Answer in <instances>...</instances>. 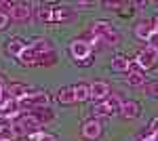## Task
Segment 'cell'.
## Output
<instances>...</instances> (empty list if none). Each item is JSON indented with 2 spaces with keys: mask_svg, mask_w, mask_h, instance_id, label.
I'll return each instance as SVG.
<instances>
[{
  "mask_svg": "<svg viewBox=\"0 0 158 141\" xmlns=\"http://www.w3.org/2000/svg\"><path fill=\"white\" fill-rule=\"evenodd\" d=\"M156 59H158V48L148 44L143 51H139V55H137V65H139L141 70H150V68L156 65Z\"/></svg>",
  "mask_w": 158,
  "mask_h": 141,
  "instance_id": "5",
  "label": "cell"
},
{
  "mask_svg": "<svg viewBox=\"0 0 158 141\" xmlns=\"http://www.w3.org/2000/svg\"><path fill=\"white\" fill-rule=\"evenodd\" d=\"M154 34H156V30H154L152 21H139V23L135 25V36L139 40H143V42H150Z\"/></svg>",
  "mask_w": 158,
  "mask_h": 141,
  "instance_id": "9",
  "label": "cell"
},
{
  "mask_svg": "<svg viewBox=\"0 0 158 141\" xmlns=\"http://www.w3.org/2000/svg\"><path fill=\"white\" fill-rule=\"evenodd\" d=\"M6 23H9V17H6V13H0V30H2V27H6Z\"/></svg>",
  "mask_w": 158,
  "mask_h": 141,
  "instance_id": "28",
  "label": "cell"
},
{
  "mask_svg": "<svg viewBox=\"0 0 158 141\" xmlns=\"http://www.w3.org/2000/svg\"><path fill=\"white\" fill-rule=\"evenodd\" d=\"M106 6H108V9H120L122 2H106Z\"/></svg>",
  "mask_w": 158,
  "mask_h": 141,
  "instance_id": "31",
  "label": "cell"
},
{
  "mask_svg": "<svg viewBox=\"0 0 158 141\" xmlns=\"http://www.w3.org/2000/svg\"><path fill=\"white\" fill-rule=\"evenodd\" d=\"M148 44H150V47H154V48H158V32H156L154 36H152V40H150Z\"/></svg>",
  "mask_w": 158,
  "mask_h": 141,
  "instance_id": "29",
  "label": "cell"
},
{
  "mask_svg": "<svg viewBox=\"0 0 158 141\" xmlns=\"http://www.w3.org/2000/svg\"><path fill=\"white\" fill-rule=\"evenodd\" d=\"M30 139H32V141H55V137H53V135H49V133L36 131V133H32V135H30Z\"/></svg>",
  "mask_w": 158,
  "mask_h": 141,
  "instance_id": "24",
  "label": "cell"
},
{
  "mask_svg": "<svg viewBox=\"0 0 158 141\" xmlns=\"http://www.w3.org/2000/svg\"><path fill=\"white\" fill-rule=\"evenodd\" d=\"M2 95H4V82H2V78H0V99H2Z\"/></svg>",
  "mask_w": 158,
  "mask_h": 141,
  "instance_id": "33",
  "label": "cell"
},
{
  "mask_svg": "<svg viewBox=\"0 0 158 141\" xmlns=\"http://www.w3.org/2000/svg\"><path fill=\"white\" fill-rule=\"evenodd\" d=\"M11 9H13V2H0V13H4V11L11 13Z\"/></svg>",
  "mask_w": 158,
  "mask_h": 141,
  "instance_id": "27",
  "label": "cell"
},
{
  "mask_svg": "<svg viewBox=\"0 0 158 141\" xmlns=\"http://www.w3.org/2000/svg\"><path fill=\"white\" fill-rule=\"evenodd\" d=\"M30 15H32V6H30L27 2L13 4V9H11V17H13V19H17V21H25V19H30Z\"/></svg>",
  "mask_w": 158,
  "mask_h": 141,
  "instance_id": "11",
  "label": "cell"
},
{
  "mask_svg": "<svg viewBox=\"0 0 158 141\" xmlns=\"http://www.w3.org/2000/svg\"><path fill=\"white\" fill-rule=\"evenodd\" d=\"M13 139H15L13 129L6 126V124H0V141H13Z\"/></svg>",
  "mask_w": 158,
  "mask_h": 141,
  "instance_id": "23",
  "label": "cell"
},
{
  "mask_svg": "<svg viewBox=\"0 0 158 141\" xmlns=\"http://www.w3.org/2000/svg\"><path fill=\"white\" fill-rule=\"evenodd\" d=\"M17 59H19L23 65H38V63H42V55H40V53H36V51L30 47V44L25 47V51Z\"/></svg>",
  "mask_w": 158,
  "mask_h": 141,
  "instance_id": "10",
  "label": "cell"
},
{
  "mask_svg": "<svg viewBox=\"0 0 158 141\" xmlns=\"http://www.w3.org/2000/svg\"><path fill=\"white\" fill-rule=\"evenodd\" d=\"M152 23H154V30H156V32H158V15H156V17H154V21H152Z\"/></svg>",
  "mask_w": 158,
  "mask_h": 141,
  "instance_id": "34",
  "label": "cell"
},
{
  "mask_svg": "<svg viewBox=\"0 0 158 141\" xmlns=\"http://www.w3.org/2000/svg\"><path fill=\"white\" fill-rule=\"evenodd\" d=\"M139 112H141V107H139L137 101H124L122 107H120V116L122 118H137Z\"/></svg>",
  "mask_w": 158,
  "mask_h": 141,
  "instance_id": "14",
  "label": "cell"
},
{
  "mask_svg": "<svg viewBox=\"0 0 158 141\" xmlns=\"http://www.w3.org/2000/svg\"><path fill=\"white\" fill-rule=\"evenodd\" d=\"M97 2H78V6H95Z\"/></svg>",
  "mask_w": 158,
  "mask_h": 141,
  "instance_id": "32",
  "label": "cell"
},
{
  "mask_svg": "<svg viewBox=\"0 0 158 141\" xmlns=\"http://www.w3.org/2000/svg\"><path fill=\"white\" fill-rule=\"evenodd\" d=\"M148 129H152L154 133H158V118H154V120L150 122V126H148Z\"/></svg>",
  "mask_w": 158,
  "mask_h": 141,
  "instance_id": "30",
  "label": "cell"
},
{
  "mask_svg": "<svg viewBox=\"0 0 158 141\" xmlns=\"http://www.w3.org/2000/svg\"><path fill=\"white\" fill-rule=\"evenodd\" d=\"M91 32L95 36V40H101V42H106V44H116L118 42V32L112 27L110 21H95L93 27H91Z\"/></svg>",
  "mask_w": 158,
  "mask_h": 141,
  "instance_id": "2",
  "label": "cell"
},
{
  "mask_svg": "<svg viewBox=\"0 0 158 141\" xmlns=\"http://www.w3.org/2000/svg\"><path fill=\"white\" fill-rule=\"evenodd\" d=\"M19 101V106L21 110H36V107H47L49 103V95L47 93H25L23 97H19L17 99Z\"/></svg>",
  "mask_w": 158,
  "mask_h": 141,
  "instance_id": "4",
  "label": "cell"
},
{
  "mask_svg": "<svg viewBox=\"0 0 158 141\" xmlns=\"http://www.w3.org/2000/svg\"><path fill=\"white\" fill-rule=\"evenodd\" d=\"M80 133H82V137L89 139V141L99 139V135H101V124H99V120H86L85 124H82V129H80Z\"/></svg>",
  "mask_w": 158,
  "mask_h": 141,
  "instance_id": "8",
  "label": "cell"
},
{
  "mask_svg": "<svg viewBox=\"0 0 158 141\" xmlns=\"http://www.w3.org/2000/svg\"><path fill=\"white\" fill-rule=\"evenodd\" d=\"M122 97L118 93H110V97L108 99H103L101 103H97V106L93 107V114L97 118H106V116H112L116 110H120L122 107Z\"/></svg>",
  "mask_w": 158,
  "mask_h": 141,
  "instance_id": "3",
  "label": "cell"
},
{
  "mask_svg": "<svg viewBox=\"0 0 158 141\" xmlns=\"http://www.w3.org/2000/svg\"><path fill=\"white\" fill-rule=\"evenodd\" d=\"M127 82L131 84V86H141V84L146 82L143 70H141V68H139V70H129L127 72Z\"/></svg>",
  "mask_w": 158,
  "mask_h": 141,
  "instance_id": "18",
  "label": "cell"
},
{
  "mask_svg": "<svg viewBox=\"0 0 158 141\" xmlns=\"http://www.w3.org/2000/svg\"><path fill=\"white\" fill-rule=\"evenodd\" d=\"M36 17L44 23H65L74 19V11L68 6H40L36 11Z\"/></svg>",
  "mask_w": 158,
  "mask_h": 141,
  "instance_id": "1",
  "label": "cell"
},
{
  "mask_svg": "<svg viewBox=\"0 0 158 141\" xmlns=\"http://www.w3.org/2000/svg\"><path fill=\"white\" fill-rule=\"evenodd\" d=\"M146 93L150 97H158V82H148L146 84Z\"/></svg>",
  "mask_w": 158,
  "mask_h": 141,
  "instance_id": "25",
  "label": "cell"
},
{
  "mask_svg": "<svg viewBox=\"0 0 158 141\" xmlns=\"http://www.w3.org/2000/svg\"><path fill=\"white\" fill-rule=\"evenodd\" d=\"M17 124H19V126H23L25 135H32V133L40 131V122H38L34 116H21L19 120H17Z\"/></svg>",
  "mask_w": 158,
  "mask_h": 141,
  "instance_id": "12",
  "label": "cell"
},
{
  "mask_svg": "<svg viewBox=\"0 0 158 141\" xmlns=\"http://www.w3.org/2000/svg\"><path fill=\"white\" fill-rule=\"evenodd\" d=\"M25 47H27V44H23L21 38H13L11 42H9V47H6V51H9V55H13V57H19L25 51Z\"/></svg>",
  "mask_w": 158,
  "mask_h": 141,
  "instance_id": "19",
  "label": "cell"
},
{
  "mask_svg": "<svg viewBox=\"0 0 158 141\" xmlns=\"http://www.w3.org/2000/svg\"><path fill=\"white\" fill-rule=\"evenodd\" d=\"M110 97V86L108 82H93L91 84V99H108Z\"/></svg>",
  "mask_w": 158,
  "mask_h": 141,
  "instance_id": "13",
  "label": "cell"
},
{
  "mask_svg": "<svg viewBox=\"0 0 158 141\" xmlns=\"http://www.w3.org/2000/svg\"><path fill=\"white\" fill-rule=\"evenodd\" d=\"M141 141H158V133H154L152 129H148L143 135H141Z\"/></svg>",
  "mask_w": 158,
  "mask_h": 141,
  "instance_id": "26",
  "label": "cell"
},
{
  "mask_svg": "<svg viewBox=\"0 0 158 141\" xmlns=\"http://www.w3.org/2000/svg\"><path fill=\"white\" fill-rule=\"evenodd\" d=\"M32 116L38 122H47V120H53V112H49V107H36V110H32Z\"/></svg>",
  "mask_w": 158,
  "mask_h": 141,
  "instance_id": "21",
  "label": "cell"
},
{
  "mask_svg": "<svg viewBox=\"0 0 158 141\" xmlns=\"http://www.w3.org/2000/svg\"><path fill=\"white\" fill-rule=\"evenodd\" d=\"M57 101H59L61 106H72L74 101H76V91H74V86L61 89L59 95H57Z\"/></svg>",
  "mask_w": 158,
  "mask_h": 141,
  "instance_id": "16",
  "label": "cell"
},
{
  "mask_svg": "<svg viewBox=\"0 0 158 141\" xmlns=\"http://www.w3.org/2000/svg\"><path fill=\"white\" fill-rule=\"evenodd\" d=\"M19 112H21V106H19V101H17V99H13V97H9L6 101H2V103H0V118L13 120V118L19 116Z\"/></svg>",
  "mask_w": 158,
  "mask_h": 141,
  "instance_id": "7",
  "label": "cell"
},
{
  "mask_svg": "<svg viewBox=\"0 0 158 141\" xmlns=\"http://www.w3.org/2000/svg\"><path fill=\"white\" fill-rule=\"evenodd\" d=\"M9 93H11L13 99H19V97H23L25 93H27V86L25 84H19V82H15L9 86Z\"/></svg>",
  "mask_w": 158,
  "mask_h": 141,
  "instance_id": "22",
  "label": "cell"
},
{
  "mask_svg": "<svg viewBox=\"0 0 158 141\" xmlns=\"http://www.w3.org/2000/svg\"><path fill=\"white\" fill-rule=\"evenodd\" d=\"M70 55L78 63H85V59H89V55H91V44L85 40H72L70 42Z\"/></svg>",
  "mask_w": 158,
  "mask_h": 141,
  "instance_id": "6",
  "label": "cell"
},
{
  "mask_svg": "<svg viewBox=\"0 0 158 141\" xmlns=\"http://www.w3.org/2000/svg\"><path fill=\"white\" fill-rule=\"evenodd\" d=\"M112 70L118 72V74H124V72L131 70V61L124 57V55H116V57L112 59Z\"/></svg>",
  "mask_w": 158,
  "mask_h": 141,
  "instance_id": "17",
  "label": "cell"
},
{
  "mask_svg": "<svg viewBox=\"0 0 158 141\" xmlns=\"http://www.w3.org/2000/svg\"><path fill=\"white\" fill-rule=\"evenodd\" d=\"M30 47L34 48L36 53H40L42 57L49 55V53H53V47H51V42L47 40V38H34V40L30 42Z\"/></svg>",
  "mask_w": 158,
  "mask_h": 141,
  "instance_id": "15",
  "label": "cell"
},
{
  "mask_svg": "<svg viewBox=\"0 0 158 141\" xmlns=\"http://www.w3.org/2000/svg\"><path fill=\"white\" fill-rule=\"evenodd\" d=\"M74 91H76V101H86V99H91V86H89V84H85V82L76 84Z\"/></svg>",
  "mask_w": 158,
  "mask_h": 141,
  "instance_id": "20",
  "label": "cell"
}]
</instances>
